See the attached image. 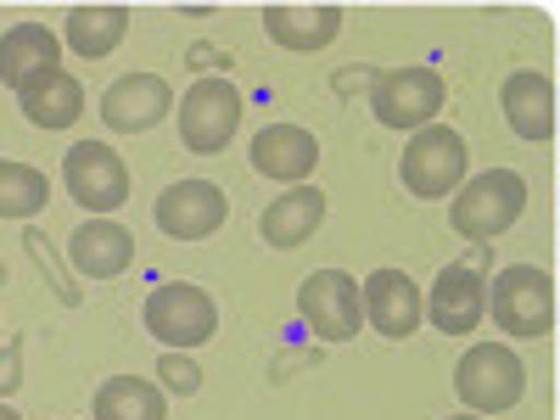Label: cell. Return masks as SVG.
I'll use <instances>...</instances> for the list:
<instances>
[{
    "mask_svg": "<svg viewBox=\"0 0 560 420\" xmlns=\"http://www.w3.org/2000/svg\"><path fill=\"white\" fill-rule=\"evenodd\" d=\"M62 185L90 219H113L129 202V168L107 140H79L62 158Z\"/></svg>",
    "mask_w": 560,
    "mask_h": 420,
    "instance_id": "obj_8",
    "label": "cell"
},
{
    "mask_svg": "<svg viewBox=\"0 0 560 420\" xmlns=\"http://www.w3.org/2000/svg\"><path fill=\"white\" fill-rule=\"evenodd\" d=\"M152 219H158V230L168 242H208L230 219V197H224V185H213V179H174L168 191L158 197Z\"/></svg>",
    "mask_w": 560,
    "mask_h": 420,
    "instance_id": "obj_11",
    "label": "cell"
},
{
    "mask_svg": "<svg viewBox=\"0 0 560 420\" xmlns=\"http://www.w3.org/2000/svg\"><path fill=\"white\" fill-rule=\"evenodd\" d=\"M0 287H7V264H0Z\"/></svg>",
    "mask_w": 560,
    "mask_h": 420,
    "instance_id": "obj_29",
    "label": "cell"
},
{
    "mask_svg": "<svg viewBox=\"0 0 560 420\" xmlns=\"http://www.w3.org/2000/svg\"><path fill=\"white\" fill-rule=\"evenodd\" d=\"M488 314L504 337H549L555 331V280L538 264H510L488 280Z\"/></svg>",
    "mask_w": 560,
    "mask_h": 420,
    "instance_id": "obj_5",
    "label": "cell"
},
{
    "mask_svg": "<svg viewBox=\"0 0 560 420\" xmlns=\"http://www.w3.org/2000/svg\"><path fill=\"white\" fill-rule=\"evenodd\" d=\"M522 213H527V179L516 168H488L477 179H465L454 191V202H448V224L459 230L465 242H477V247L504 236Z\"/></svg>",
    "mask_w": 560,
    "mask_h": 420,
    "instance_id": "obj_1",
    "label": "cell"
},
{
    "mask_svg": "<svg viewBox=\"0 0 560 420\" xmlns=\"http://www.w3.org/2000/svg\"><path fill=\"white\" fill-rule=\"evenodd\" d=\"M482 264H488V253L477 247L471 258L438 269L432 292H427V319L443 337H471L488 319V275H482Z\"/></svg>",
    "mask_w": 560,
    "mask_h": 420,
    "instance_id": "obj_9",
    "label": "cell"
},
{
    "mask_svg": "<svg viewBox=\"0 0 560 420\" xmlns=\"http://www.w3.org/2000/svg\"><path fill=\"white\" fill-rule=\"evenodd\" d=\"M454 393L471 415H504L527 393V364L510 342H471L454 364Z\"/></svg>",
    "mask_w": 560,
    "mask_h": 420,
    "instance_id": "obj_2",
    "label": "cell"
},
{
    "mask_svg": "<svg viewBox=\"0 0 560 420\" xmlns=\"http://www.w3.org/2000/svg\"><path fill=\"white\" fill-rule=\"evenodd\" d=\"M18 387H23V337L0 348V398H12Z\"/></svg>",
    "mask_w": 560,
    "mask_h": 420,
    "instance_id": "obj_26",
    "label": "cell"
},
{
    "mask_svg": "<svg viewBox=\"0 0 560 420\" xmlns=\"http://www.w3.org/2000/svg\"><path fill=\"white\" fill-rule=\"evenodd\" d=\"M465 168H471V152H465V135L448 129V124H427L415 129V140L398 158V179L404 191L420 197V202H438V197H454L465 185Z\"/></svg>",
    "mask_w": 560,
    "mask_h": 420,
    "instance_id": "obj_4",
    "label": "cell"
},
{
    "mask_svg": "<svg viewBox=\"0 0 560 420\" xmlns=\"http://www.w3.org/2000/svg\"><path fill=\"white\" fill-rule=\"evenodd\" d=\"M325 224V191L319 185H292L287 197H275L269 208H264V219H258V236L269 242V247H280V253H292V247H303L314 230Z\"/></svg>",
    "mask_w": 560,
    "mask_h": 420,
    "instance_id": "obj_18",
    "label": "cell"
},
{
    "mask_svg": "<svg viewBox=\"0 0 560 420\" xmlns=\"http://www.w3.org/2000/svg\"><path fill=\"white\" fill-rule=\"evenodd\" d=\"M124 34H129V7H73L68 23H62V39L73 45L84 62L113 57L124 45Z\"/></svg>",
    "mask_w": 560,
    "mask_h": 420,
    "instance_id": "obj_22",
    "label": "cell"
},
{
    "mask_svg": "<svg viewBox=\"0 0 560 420\" xmlns=\"http://www.w3.org/2000/svg\"><path fill=\"white\" fill-rule=\"evenodd\" d=\"M23 253L39 264V275H45V280H51V292H57V303H62V308H79V303H84V292L73 287V269L57 258V247H51V242H45V230H34V224L23 230Z\"/></svg>",
    "mask_w": 560,
    "mask_h": 420,
    "instance_id": "obj_24",
    "label": "cell"
},
{
    "mask_svg": "<svg viewBox=\"0 0 560 420\" xmlns=\"http://www.w3.org/2000/svg\"><path fill=\"white\" fill-rule=\"evenodd\" d=\"M158 376H163L168 393H179V398H191V393L202 387V370L185 359V353H163V359H158Z\"/></svg>",
    "mask_w": 560,
    "mask_h": 420,
    "instance_id": "obj_25",
    "label": "cell"
},
{
    "mask_svg": "<svg viewBox=\"0 0 560 420\" xmlns=\"http://www.w3.org/2000/svg\"><path fill=\"white\" fill-rule=\"evenodd\" d=\"M45 202H51V179L18 158H0V219H34Z\"/></svg>",
    "mask_w": 560,
    "mask_h": 420,
    "instance_id": "obj_23",
    "label": "cell"
},
{
    "mask_svg": "<svg viewBox=\"0 0 560 420\" xmlns=\"http://www.w3.org/2000/svg\"><path fill=\"white\" fill-rule=\"evenodd\" d=\"M140 319H147V331H152L168 353H191V348L213 342V331H219V303L197 287V280H163V287L147 292V308H140Z\"/></svg>",
    "mask_w": 560,
    "mask_h": 420,
    "instance_id": "obj_3",
    "label": "cell"
},
{
    "mask_svg": "<svg viewBox=\"0 0 560 420\" xmlns=\"http://www.w3.org/2000/svg\"><path fill=\"white\" fill-rule=\"evenodd\" d=\"M135 264V236L118 219H84L68 236V269L84 280H113Z\"/></svg>",
    "mask_w": 560,
    "mask_h": 420,
    "instance_id": "obj_15",
    "label": "cell"
},
{
    "mask_svg": "<svg viewBox=\"0 0 560 420\" xmlns=\"http://www.w3.org/2000/svg\"><path fill=\"white\" fill-rule=\"evenodd\" d=\"M242 113H247V102H242V90L230 84V79H219V73L197 79V84L179 96V140H185V152L219 158L230 140H236Z\"/></svg>",
    "mask_w": 560,
    "mask_h": 420,
    "instance_id": "obj_6",
    "label": "cell"
},
{
    "mask_svg": "<svg viewBox=\"0 0 560 420\" xmlns=\"http://www.w3.org/2000/svg\"><path fill=\"white\" fill-rule=\"evenodd\" d=\"M264 34L280 51H325L342 34V7H264Z\"/></svg>",
    "mask_w": 560,
    "mask_h": 420,
    "instance_id": "obj_20",
    "label": "cell"
},
{
    "mask_svg": "<svg viewBox=\"0 0 560 420\" xmlns=\"http://www.w3.org/2000/svg\"><path fill=\"white\" fill-rule=\"evenodd\" d=\"M45 68H62V39L45 23H12L0 34V84L7 90H23Z\"/></svg>",
    "mask_w": 560,
    "mask_h": 420,
    "instance_id": "obj_17",
    "label": "cell"
},
{
    "mask_svg": "<svg viewBox=\"0 0 560 420\" xmlns=\"http://www.w3.org/2000/svg\"><path fill=\"white\" fill-rule=\"evenodd\" d=\"M0 420H23V415H18V409H12L7 398H0Z\"/></svg>",
    "mask_w": 560,
    "mask_h": 420,
    "instance_id": "obj_27",
    "label": "cell"
},
{
    "mask_svg": "<svg viewBox=\"0 0 560 420\" xmlns=\"http://www.w3.org/2000/svg\"><path fill=\"white\" fill-rule=\"evenodd\" d=\"M448 420H482V415H471V409H465V415H448Z\"/></svg>",
    "mask_w": 560,
    "mask_h": 420,
    "instance_id": "obj_28",
    "label": "cell"
},
{
    "mask_svg": "<svg viewBox=\"0 0 560 420\" xmlns=\"http://www.w3.org/2000/svg\"><path fill=\"white\" fill-rule=\"evenodd\" d=\"M298 314L314 331V342H353L359 337V280L348 269H314L298 287Z\"/></svg>",
    "mask_w": 560,
    "mask_h": 420,
    "instance_id": "obj_10",
    "label": "cell"
},
{
    "mask_svg": "<svg viewBox=\"0 0 560 420\" xmlns=\"http://www.w3.org/2000/svg\"><path fill=\"white\" fill-rule=\"evenodd\" d=\"M174 113V84L163 73H124L102 90V124L113 135H147Z\"/></svg>",
    "mask_w": 560,
    "mask_h": 420,
    "instance_id": "obj_13",
    "label": "cell"
},
{
    "mask_svg": "<svg viewBox=\"0 0 560 420\" xmlns=\"http://www.w3.org/2000/svg\"><path fill=\"white\" fill-rule=\"evenodd\" d=\"M18 107H23V118L34 129H68L84 113V84L68 68H45L39 79H28L18 90Z\"/></svg>",
    "mask_w": 560,
    "mask_h": 420,
    "instance_id": "obj_19",
    "label": "cell"
},
{
    "mask_svg": "<svg viewBox=\"0 0 560 420\" xmlns=\"http://www.w3.org/2000/svg\"><path fill=\"white\" fill-rule=\"evenodd\" d=\"M443 102H448V84L427 62L387 68V73L370 79V113L387 129H427V124H438Z\"/></svg>",
    "mask_w": 560,
    "mask_h": 420,
    "instance_id": "obj_7",
    "label": "cell"
},
{
    "mask_svg": "<svg viewBox=\"0 0 560 420\" xmlns=\"http://www.w3.org/2000/svg\"><path fill=\"white\" fill-rule=\"evenodd\" d=\"M359 308L387 342H409L427 319V292L409 280V269H376L359 287Z\"/></svg>",
    "mask_w": 560,
    "mask_h": 420,
    "instance_id": "obj_12",
    "label": "cell"
},
{
    "mask_svg": "<svg viewBox=\"0 0 560 420\" xmlns=\"http://www.w3.org/2000/svg\"><path fill=\"white\" fill-rule=\"evenodd\" d=\"M90 420H168V398L147 376H107L90 398Z\"/></svg>",
    "mask_w": 560,
    "mask_h": 420,
    "instance_id": "obj_21",
    "label": "cell"
},
{
    "mask_svg": "<svg viewBox=\"0 0 560 420\" xmlns=\"http://www.w3.org/2000/svg\"><path fill=\"white\" fill-rule=\"evenodd\" d=\"M499 107H504V124L522 140H533V147L555 140V84L544 73H510L499 90Z\"/></svg>",
    "mask_w": 560,
    "mask_h": 420,
    "instance_id": "obj_16",
    "label": "cell"
},
{
    "mask_svg": "<svg viewBox=\"0 0 560 420\" xmlns=\"http://www.w3.org/2000/svg\"><path fill=\"white\" fill-rule=\"evenodd\" d=\"M319 163V140L303 124H264L253 135V168L275 185H308Z\"/></svg>",
    "mask_w": 560,
    "mask_h": 420,
    "instance_id": "obj_14",
    "label": "cell"
}]
</instances>
